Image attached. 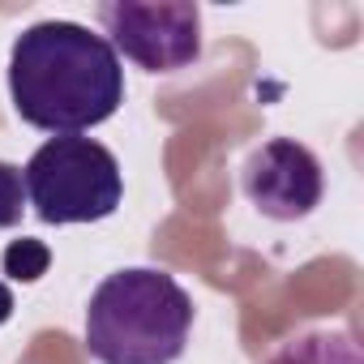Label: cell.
I'll return each mask as SVG.
<instances>
[{"mask_svg": "<svg viewBox=\"0 0 364 364\" xmlns=\"http://www.w3.org/2000/svg\"><path fill=\"white\" fill-rule=\"evenodd\" d=\"M266 364H364L360 343L347 330H300L291 338H283Z\"/></svg>", "mask_w": 364, "mask_h": 364, "instance_id": "6", "label": "cell"}, {"mask_svg": "<svg viewBox=\"0 0 364 364\" xmlns=\"http://www.w3.org/2000/svg\"><path fill=\"white\" fill-rule=\"evenodd\" d=\"M26 215V185H22V167L0 159V228H18Z\"/></svg>", "mask_w": 364, "mask_h": 364, "instance_id": "8", "label": "cell"}, {"mask_svg": "<svg viewBox=\"0 0 364 364\" xmlns=\"http://www.w3.org/2000/svg\"><path fill=\"white\" fill-rule=\"evenodd\" d=\"M22 185H26V206H35V215L56 228L99 223L116 215L124 198V176L116 154L82 133L48 137L22 167Z\"/></svg>", "mask_w": 364, "mask_h": 364, "instance_id": "3", "label": "cell"}, {"mask_svg": "<svg viewBox=\"0 0 364 364\" xmlns=\"http://www.w3.org/2000/svg\"><path fill=\"white\" fill-rule=\"evenodd\" d=\"M9 99L26 124L52 137L86 133L124 103V69L112 43L90 26L60 18L35 22L14 39Z\"/></svg>", "mask_w": 364, "mask_h": 364, "instance_id": "1", "label": "cell"}, {"mask_svg": "<svg viewBox=\"0 0 364 364\" xmlns=\"http://www.w3.org/2000/svg\"><path fill=\"white\" fill-rule=\"evenodd\" d=\"M0 266H5V274L14 283H39L48 274V266H52V249L43 240H35V236H22V240H14L5 249Z\"/></svg>", "mask_w": 364, "mask_h": 364, "instance_id": "7", "label": "cell"}, {"mask_svg": "<svg viewBox=\"0 0 364 364\" xmlns=\"http://www.w3.org/2000/svg\"><path fill=\"white\" fill-rule=\"evenodd\" d=\"M193 330V296L167 270H112L86 304V351L99 364H176Z\"/></svg>", "mask_w": 364, "mask_h": 364, "instance_id": "2", "label": "cell"}, {"mask_svg": "<svg viewBox=\"0 0 364 364\" xmlns=\"http://www.w3.org/2000/svg\"><path fill=\"white\" fill-rule=\"evenodd\" d=\"M9 317H14V291H9V283H0V326Z\"/></svg>", "mask_w": 364, "mask_h": 364, "instance_id": "9", "label": "cell"}, {"mask_svg": "<svg viewBox=\"0 0 364 364\" xmlns=\"http://www.w3.org/2000/svg\"><path fill=\"white\" fill-rule=\"evenodd\" d=\"M103 39L146 73H180L202 56V9L193 0H103Z\"/></svg>", "mask_w": 364, "mask_h": 364, "instance_id": "4", "label": "cell"}, {"mask_svg": "<svg viewBox=\"0 0 364 364\" xmlns=\"http://www.w3.org/2000/svg\"><path fill=\"white\" fill-rule=\"evenodd\" d=\"M240 189L245 198L274 223L309 219L321 206V163L296 137H270L240 163Z\"/></svg>", "mask_w": 364, "mask_h": 364, "instance_id": "5", "label": "cell"}]
</instances>
